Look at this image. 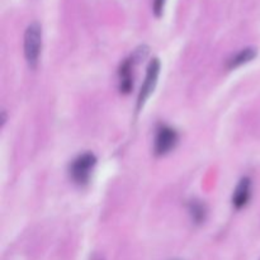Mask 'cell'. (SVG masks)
Returning a JSON list of instances; mask_svg holds the SVG:
<instances>
[{"label": "cell", "instance_id": "ba28073f", "mask_svg": "<svg viewBox=\"0 0 260 260\" xmlns=\"http://www.w3.org/2000/svg\"><path fill=\"white\" fill-rule=\"evenodd\" d=\"M188 210L196 223H202L206 220V207L200 201H192L188 206Z\"/></svg>", "mask_w": 260, "mask_h": 260}, {"label": "cell", "instance_id": "52a82bcc", "mask_svg": "<svg viewBox=\"0 0 260 260\" xmlns=\"http://www.w3.org/2000/svg\"><path fill=\"white\" fill-rule=\"evenodd\" d=\"M255 57H256L255 48H253V47L244 48V50H241L240 52H238L235 56H233V57L229 60L228 66H229V69L239 68V66L244 65V63L250 62V61L254 60Z\"/></svg>", "mask_w": 260, "mask_h": 260}, {"label": "cell", "instance_id": "5b68a950", "mask_svg": "<svg viewBox=\"0 0 260 260\" xmlns=\"http://www.w3.org/2000/svg\"><path fill=\"white\" fill-rule=\"evenodd\" d=\"M251 196V180L249 178H243L236 185L233 196V205L236 208H243L248 205Z\"/></svg>", "mask_w": 260, "mask_h": 260}, {"label": "cell", "instance_id": "6da1fadb", "mask_svg": "<svg viewBox=\"0 0 260 260\" xmlns=\"http://www.w3.org/2000/svg\"><path fill=\"white\" fill-rule=\"evenodd\" d=\"M42 47V29L37 22L30 23L24 33V55L28 65L35 69Z\"/></svg>", "mask_w": 260, "mask_h": 260}, {"label": "cell", "instance_id": "7a4b0ae2", "mask_svg": "<svg viewBox=\"0 0 260 260\" xmlns=\"http://www.w3.org/2000/svg\"><path fill=\"white\" fill-rule=\"evenodd\" d=\"M96 159L93 154L90 152H85V154L80 155L76 157L70 165V177L76 184L84 185L89 182L90 178V173L93 170L94 165H95Z\"/></svg>", "mask_w": 260, "mask_h": 260}, {"label": "cell", "instance_id": "3957f363", "mask_svg": "<svg viewBox=\"0 0 260 260\" xmlns=\"http://www.w3.org/2000/svg\"><path fill=\"white\" fill-rule=\"evenodd\" d=\"M160 74V61L157 58L151 60V62L147 66L146 76H145V81L141 86V90H140L139 98H137V109H141L144 107V104L146 103V101L149 99V96L151 95V93L154 91L155 86L157 84V79H159Z\"/></svg>", "mask_w": 260, "mask_h": 260}, {"label": "cell", "instance_id": "277c9868", "mask_svg": "<svg viewBox=\"0 0 260 260\" xmlns=\"http://www.w3.org/2000/svg\"><path fill=\"white\" fill-rule=\"evenodd\" d=\"M178 141V134L174 128L168 126H161L157 129L156 137H155L154 151L156 155H165L172 149H174Z\"/></svg>", "mask_w": 260, "mask_h": 260}, {"label": "cell", "instance_id": "8992f818", "mask_svg": "<svg viewBox=\"0 0 260 260\" xmlns=\"http://www.w3.org/2000/svg\"><path fill=\"white\" fill-rule=\"evenodd\" d=\"M135 61L132 58L124 61L119 68V89L123 93H128L132 89V66H134Z\"/></svg>", "mask_w": 260, "mask_h": 260}, {"label": "cell", "instance_id": "9c48e42d", "mask_svg": "<svg viewBox=\"0 0 260 260\" xmlns=\"http://www.w3.org/2000/svg\"><path fill=\"white\" fill-rule=\"evenodd\" d=\"M165 2H167V0H154V5H152V8H154V13L156 17H161L162 12H164Z\"/></svg>", "mask_w": 260, "mask_h": 260}]
</instances>
